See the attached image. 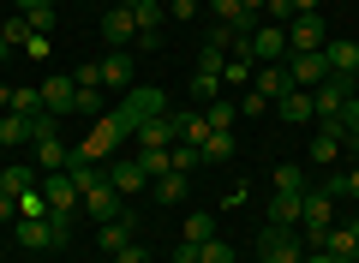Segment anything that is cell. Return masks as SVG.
<instances>
[{"label": "cell", "mask_w": 359, "mask_h": 263, "mask_svg": "<svg viewBox=\"0 0 359 263\" xmlns=\"http://www.w3.org/2000/svg\"><path fill=\"white\" fill-rule=\"evenodd\" d=\"M294 13H318V0H294Z\"/></svg>", "instance_id": "cell-51"}, {"label": "cell", "mask_w": 359, "mask_h": 263, "mask_svg": "<svg viewBox=\"0 0 359 263\" xmlns=\"http://www.w3.org/2000/svg\"><path fill=\"white\" fill-rule=\"evenodd\" d=\"M102 42L108 48H126V42H138V25H132V6L120 0V6H108V18H102Z\"/></svg>", "instance_id": "cell-13"}, {"label": "cell", "mask_w": 359, "mask_h": 263, "mask_svg": "<svg viewBox=\"0 0 359 263\" xmlns=\"http://www.w3.org/2000/svg\"><path fill=\"white\" fill-rule=\"evenodd\" d=\"M42 215H48V198H42V186L18 191V222H42Z\"/></svg>", "instance_id": "cell-31"}, {"label": "cell", "mask_w": 359, "mask_h": 263, "mask_svg": "<svg viewBox=\"0 0 359 263\" xmlns=\"http://www.w3.org/2000/svg\"><path fill=\"white\" fill-rule=\"evenodd\" d=\"M276 108H282V120H287V126H306V120H318V114H311V90H287V96L276 102Z\"/></svg>", "instance_id": "cell-21"}, {"label": "cell", "mask_w": 359, "mask_h": 263, "mask_svg": "<svg viewBox=\"0 0 359 263\" xmlns=\"http://www.w3.org/2000/svg\"><path fill=\"white\" fill-rule=\"evenodd\" d=\"M42 198H48V215H54V222L72 227V215H78V203H84V191H78L72 174H42Z\"/></svg>", "instance_id": "cell-5"}, {"label": "cell", "mask_w": 359, "mask_h": 263, "mask_svg": "<svg viewBox=\"0 0 359 263\" xmlns=\"http://www.w3.org/2000/svg\"><path fill=\"white\" fill-rule=\"evenodd\" d=\"M198 263H233V245L228 239H204L198 245Z\"/></svg>", "instance_id": "cell-38"}, {"label": "cell", "mask_w": 359, "mask_h": 263, "mask_svg": "<svg viewBox=\"0 0 359 263\" xmlns=\"http://www.w3.org/2000/svg\"><path fill=\"white\" fill-rule=\"evenodd\" d=\"M126 6H132V25H138V48H156V42H162L156 30H162L168 6H162V0H126Z\"/></svg>", "instance_id": "cell-11"}, {"label": "cell", "mask_w": 359, "mask_h": 263, "mask_svg": "<svg viewBox=\"0 0 359 263\" xmlns=\"http://www.w3.org/2000/svg\"><path fill=\"white\" fill-rule=\"evenodd\" d=\"M347 180V198H359V168H353V174H341Z\"/></svg>", "instance_id": "cell-49"}, {"label": "cell", "mask_w": 359, "mask_h": 263, "mask_svg": "<svg viewBox=\"0 0 359 263\" xmlns=\"http://www.w3.org/2000/svg\"><path fill=\"white\" fill-rule=\"evenodd\" d=\"M174 263H198V245H192V239H180V251H174Z\"/></svg>", "instance_id": "cell-47"}, {"label": "cell", "mask_w": 359, "mask_h": 263, "mask_svg": "<svg viewBox=\"0 0 359 263\" xmlns=\"http://www.w3.org/2000/svg\"><path fill=\"white\" fill-rule=\"evenodd\" d=\"M323 251H330L335 263H359V222L353 227H330V234H323Z\"/></svg>", "instance_id": "cell-18"}, {"label": "cell", "mask_w": 359, "mask_h": 263, "mask_svg": "<svg viewBox=\"0 0 359 263\" xmlns=\"http://www.w3.org/2000/svg\"><path fill=\"white\" fill-rule=\"evenodd\" d=\"M0 60H6V42H0Z\"/></svg>", "instance_id": "cell-52"}, {"label": "cell", "mask_w": 359, "mask_h": 263, "mask_svg": "<svg viewBox=\"0 0 359 263\" xmlns=\"http://www.w3.org/2000/svg\"><path fill=\"white\" fill-rule=\"evenodd\" d=\"M347 96H353V84H347V78H323V84L311 90V114H318V120H341Z\"/></svg>", "instance_id": "cell-9"}, {"label": "cell", "mask_w": 359, "mask_h": 263, "mask_svg": "<svg viewBox=\"0 0 359 263\" xmlns=\"http://www.w3.org/2000/svg\"><path fill=\"white\" fill-rule=\"evenodd\" d=\"M84 215H90L96 227L114 222V215H126V198L114 191V180H96V186H84Z\"/></svg>", "instance_id": "cell-7"}, {"label": "cell", "mask_w": 359, "mask_h": 263, "mask_svg": "<svg viewBox=\"0 0 359 263\" xmlns=\"http://www.w3.org/2000/svg\"><path fill=\"white\" fill-rule=\"evenodd\" d=\"M192 13H198V0H168V18H180V25H186Z\"/></svg>", "instance_id": "cell-44"}, {"label": "cell", "mask_w": 359, "mask_h": 263, "mask_svg": "<svg viewBox=\"0 0 359 263\" xmlns=\"http://www.w3.org/2000/svg\"><path fill=\"white\" fill-rule=\"evenodd\" d=\"M72 102H78V84H72V72H54V78H42V114H72Z\"/></svg>", "instance_id": "cell-12"}, {"label": "cell", "mask_w": 359, "mask_h": 263, "mask_svg": "<svg viewBox=\"0 0 359 263\" xmlns=\"http://www.w3.org/2000/svg\"><path fill=\"white\" fill-rule=\"evenodd\" d=\"M252 90H257V96H264V102H282L287 90H294V78H287V66H257Z\"/></svg>", "instance_id": "cell-19"}, {"label": "cell", "mask_w": 359, "mask_h": 263, "mask_svg": "<svg viewBox=\"0 0 359 263\" xmlns=\"http://www.w3.org/2000/svg\"><path fill=\"white\" fill-rule=\"evenodd\" d=\"M252 78H257V66L245 60V54H240V60H228V66H222V84H252Z\"/></svg>", "instance_id": "cell-36"}, {"label": "cell", "mask_w": 359, "mask_h": 263, "mask_svg": "<svg viewBox=\"0 0 359 263\" xmlns=\"http://www.w3.org/2000/svg\"><path fill=\"white\" fill-rule=\"evenodd\" d=\"M210 162H233V132H210L204 138V168Z\"/></svg>", "instance_id": "cell-32"}, {"label": "cell", "mask_w": 359, "mask_h": 263, "mask_svg": "<svg viewBox=\"0 0 359 263\" xmlns=\"http://www.w3.org/2000/svg\"><path fill=\"white\" fill-rule=\"evenodd\" d=\"M66 162H72V150H66V138H60V132L36 138V174H66Z\"/></svg>", "instance_id": "cell-16"}, {"label": "cell", "mask_w": 359, "mask_h": 263, "mask_svg": "<svg viewBox=\"0 0 359 263\" xmlns=\"http://www.w3.org/2000/svg\"><path fill=\"white\" fill-rule=\"evenodd\" d=\"M6 222H18V198H13V191H0V227H6Z\"/></svg>", "instance_id": "cell-45"}, {"label": "cell", "mask_w": 359, "mask_h": 263, "mask_svg": "<svg viewBox=\"0 0 359 263\" xmlns=\"http://www.w3.org/2000/svg\"><path fill=\"white\" fill-rule=\"evenodd\" d=\"M323 42H330V36H323V18L318 13H294V18H287V54H318Z\"/></svg>", "instance_id": "cell-8"}, {"label": "cell", "mask_w": 359, "mask_h": 263, "mask_svg": "<svg viewBox=\"0 0 359 263\" xmlns=\"http://www.w3.org/2000/svg\"><path fill=\"white\" fill-rule=\"evenodd\" d=\"M13 114H42V84H25V90H13Z\"/></svg>", "instance_id": "cell-35"}, {"label": "cell", "mask_w": 359, "mask_h": 263, "mask_svg": "<svg viewBox=\"0 0 359 263\" xmlns=\"http://www.w3.org/2000/svg\"><path fill=\"white\" fill-rule=\"evenodd\" d=\"M108 180H114V191H120V198H132V191H144V186H150V174H144V162H138V156H120V162H108Z\"/></svg>", "instance_id": "cell-14"}, {"label": "cell", "mask_w": 359, "mask_h": 263, "mask_svg": "<svg viewBox=\"0 0 359 263\" xmlns=\"http://www.w3.org/2000/svg\"><path fill=\"white\" fill-rule=\"evenodd\" d=\"M245 60L252 66H282L287 60V25H257L252 36H245Z\"/></svg>", "instance_id": "cell-3"}, {"label": "cell", "mask_w": 359, "mask_h": 263, "mask_svg": "<svg viewBox=\"0 0 359 263\" xmlns=\"http://www.w3.org/2000/svg\"><path fill=\"white\" fill-rule=\"evenodd\" d=\"M102 84H120V90H132V54L126 48H114L102 60Z\"/></svg>", "instance_id": "cell-23"}, {"label": "cell", "mask_w": 359, "mask_h": 263, "mask_svg": "<svg viewBox=\"0 0 359 263\" xmlns=\"http://www.w3.org/2000/svg\"><path fill=\"white\" fill-rule=\"evenodd\" d=\"M323 60H330V78L359 84V42H323Z\"/></svg>", "instance_id": "cell-15"}, {"label": "cell", "mask_w": 359, "mask_h": 263, "mask_svg": "<svg viewBox=\"0 0 359 263\" xmlns=\"http://www.w3.org/2000/svg\"><path fill=\"white\" fill-rule=\"evenodd\" d=\"M222 66H228V48H222V42H204V48H198V72L222 78Z\"/></svg>", "instance_id": "cell-33"}, {"label": "cell", "mask_w": 359, "mask_h": 263, "mask_svg": "<svg viewBox=\"0 0 359 263\" xmlns=\"http://www.w3.org/2000/svg\"><path fill=\"white\" fill-rule=\"evenodd\" d=\"M72 84H84V90H96V84H102V66H78V72H72Z\"/></svg>", "instance_id": "cell-42"}, {"label": "cell", "mask_w": 359, "mask_h": 263, "mask_svg": "<svg viewBox=\"0 0 359 263\" xmlns=\"http://www.w3.org/2000/svg\"><path fill=\"white\" fill-rule=\"evenodd\" d=\"M257 263H306V239H299V227H269L257 234Z\"/></svg>", "instance_id": "cell-2"}, {"label": "cell", "mask_w": 359, "mask_h": 263, "mask_svg": "<svg viewBox=\"0 0 359 263\" xmlns=\"http://www.w3.org/2000/svg\"><path fill=\"white\" fill-rule=\"evenodd\" d=\"M114 263H150V251H144V245H120Z\"/></svg>", "instance_id": "cell-43"}, {"label": "cell", "mask_w": 359, "mask_h": 263, "mask_svg": "<svg viewBox=\"0 0 359 263\" xmlns=\"http://www.w3.org/2000/svg\"><path fill=\"white\" fill-rule=\"evenodd\" d=\"M120 138H126V126H120L114 114H96V120H90V138L78 144L72 156H84V162H108V156L120 150Z\"/></svg>", "instance_id": "cell-4"}, {"label": "cell", "mask_w": 359, "mask_h": 263, "mask_svg": "<svg viewBox=\"0 0 359 263\" xmlns=\"http://www.w3.org/2000/svg\"><path fill=\"white\" fill-rule=\"evenodd\" d=\"M306 191H269V227H299Z\"/></svg>", "instance_id": "cell-17"}, {"label": "cell", "mask_w": 359, "mask_h": 263, "mask_svg": "<svg viewBox=\"0 0 359 263\" xmlns=\"http://www.w3.org/2000/svg\"><path fill=\"white\" fill-rule=\"evenodd\" d=\"M30 36H36V30H30V18H25V13H13L6 25H0V42H6V48H25Z\"/></svg>", "instance_id": "cell-30"}, {"label": "cell", "mask_w": 359, "mask_h": 263, "mask_svg": "<svg viewBox=\"0 0 359 263\" xmlns=\"http://www.w3.org/2000/svg\"><path fill=\"white\" fill-rule=\"evenodd\" d=\"M0 144H36V114H0Z\"/></svg>", "instance_id": "cell-20"}, {"label": "cell", "mask_w": 359, "mask_h": 263, "mask_svg": "<svg viewBox=\"0 0 359 263\" xmlns=\"http://www.w3.org/2000/svg\"><path fill=\"white\" fill-rule=\"evenodd\" d=\"M180 239H192V245H204V239H216V215L192 210V215H186V222H180Z\"/></svg>", "instance_id": "cell-25"}, {"label": "cell", "mask_w": 359, "mask_h": 263, "mask_svg": "<svg viewBox=\"0 0 359 263\" xmlns=\"http://www.w3.org/2000/svg\"><path fill=\"white\" fill-rule=\"evenodd\" d=\"M204 138H210V120L198 108H180V144H198L204 150Z\"/></svg>", "instance_id": "cell-24"}, {"label": "cell", "mask_w": 359, "mask_h": 263, "mask_svg": "<svg viewBox=\"0 0 359 263\" xmlns=\"http://www.w3.org/2000/svg\"><path fill=\"white\" fill-rule=\"evenodd\" d=\"M162 108H168V96H162L156 84H132V90H126V102H120V108H108V114L126 126V138H132V132H138L150 114H162Z\"/></svg>", "instance_id": "cell-1"}, {"label": "cell", "mask_w": 359, "mask_h": 263, "mask_svg": "<svg viewBox=\"0 0 359 263\" xmlns=\"http://www.w3.org/2000/svg\"><path fill=\"white\" fill-rule=\"evenodd\" d=\"M341 126H347V138H359V96H347V108H341ZM341 138V144H347Z\"/></svg>", "instance_id": "cell-41"}, {"label": "cell", "mask_w": 359, "mask_h": 263, "mask_svg": "<svg viewBox=\"0 0 359 263\" xmlns=\"http://www.w3.org/2000/svg\"><path fill=\"white\" fill-rule=\"evenodd\" d=\"M204 168V150L198 144H174V174H198Z\"/></svg>", "instance_id": "cell-34"}, {"label": "cell", "mask_w": 359, "mask_h": 263, "mask_svg": "<svg viewBox=\"0 0 359 263\" xmlns=\"http://www.w3.org/2000/svg\"><path fill=\"white\" fill-rule=\"evenodd\" d=\"M186 191H192V174H162L156 180V203H168V210H174Z\"/></svg>", "instance_id": "cell-27"}, {"label": "cell", "mask_w": 359, "mask_h": 263, "mask_svg": "<svg viewBox=\"0 0 359 263\" xmlns=\"http://www.w3.org/2000/svg\"><path fill=\"white\" fill-rule=\"evenodd\" d=\"M54 25H60V13H54V0H42L36 13H30V30H36V36H48Z\"/></svg>", "instance_id": "cell-39"}, {"label": "cell", "mask_w": 359, "mask_h": 263, "mask_svg": "<svg viewBox=\"0 0 359 263\" xmlns=\"http://www.w3.org/2000/svg\"><path fill=\"white\" fill-rule=\"evenodd\" d=\"M144 162V174L150 180H162V174H174V144H168V150H132Z\"/></svg>", "instance_id": "cell-29"}, {"label": "cell", "mask_w": 359, "mask_h": 263, "mask_svg": "<svg viewBox=\"0 0 359 263\" xmlns=\"http://www.w3.org/2000/svg\"><path fill=\"white\" fill-rule=\"evenodd\" d=\"M192 96H198V102H216V96H222V78H210V72H192Z\"/></svg>", "instance_id": "cell-40"}, {"label": "cell", "mask_w": 359, "mask_h": 263, "mask_svg": "<svg viewBox=\"0 0 359 263\" xmlns=\"http://www.w3.org/2000/svg\"><path fill=\"white\" fill-rule=\"evenodd\" d=\"M204 120H210V132H233V120H240V102H204Z\"/></svg>", "instance_id": "cell-26"}, {"label": "cell", "mask_w": 359, "mask_h": 263, "mask_svg": "<svg viewBox=\"0 0 359 263\" xmlns=\"http://www.w3.org/2000/svg\"><path fill=\"white\" fill-rule=\"evenodd\" d=\"M269 186H276V191H306V174H299L294 162H282V168H276V180H269Z\"/></svg>", "instance_id": "cell-37"}, {"label": "cell", "mask_w": 359, "mask_h": 263, "mask_svg": "<svg viewBox=\"0 0 359 263\" xmlns=\"http://www.w3.org/2000/svg\"><path fill=\"white\" fill-rule=\"evenodd\" d=\"M287 78H294V90H318L323 78H330V60H323V48L318 54H287Z\"/></svg>", "instance_id": "cell-10"}, {"label": "cell", "mask_w": 359, "mask_h": 263, "mask_svg": "<svg viewBox=\"0 0 359 263\" xmlns=\"http://www.w3.org/2000/svg\"><path fill=\"white\" fill-rule=\"evenodd\" d=\"M264 108H269V102L257 96V90H245V96H240V114H264Z\"/></svg>", "instance_id": "cell-46"}, {"label": "cell", "mask_w": 359, "mask_h": 263, "mask_svg": "<svg viewBox=\"0 0 359 263\" xmlns=\"http://www.w3.org/2000/svg\"><path fill=\"white\" fill-rule=\"evenodd\" d=\"M168 144H180V114H174V108L150 114V120L132 132V150H168Z\"/></svg>", "instance_id": "cell-6"}, {"label": "cell", "mask_w": 359, "mask_h": 263, "mask_svg": "<svg viewBox=\"0 0 359 263\" xmlns=\"http://www.w3.org/2000/svg\"><path fill=\"white\" fill-rule=\"evenodd\" d=\"M306 263H335V257H330V251L318 245V251H306Z\"/></svg>", "instance_id": "cell-50"}, {"label": "cell", "mask_w": 359, "mask_h": 263, "mask_svg": "<svg viewBox=\"0 0 359 263\" xmlns=\"http://www.w3.org/2000/svg\"><path fill=\"white\" fill-rule=\"evenodd\" d=\"M30 186H42V174H36V168H25V162H13L6 174H0V191H13V198H18V191H30Z\"/></svg>", "instance_id": "cell-28"}, {"label": "cell", "mask_w": 359, "mask_h": 263, "mask_svg": "<svg viewBox=\"0 0 359 263\" xmlns=\"http://www.w3.org/2000/svg\"><path fill=\"white\" fill-rule=\"evenodd\" d=\"M36 6H42V0H13V13H25V18L36 13Z\"/></svg>", "instance_id": "cell-48"}, {"label": "cell", "mask_w": 359, "mask_h": 263, "mask_svg": "<svg viewBox=\"0 0 359 263\" xmlns=\"http://www.w3.org/2000/svg\"><path fill=\"white\" fill-rule=\"evenodd\" d=\"M96 245H102L108 257H114L120 245H132V222H126V215H114V222H102V227H96Z\"/></svg>", "instance_id": "cell-22"}, {"label": "cell", "mask_w": 359, "mask_h": 263, "mask_svg": "<svg viewBox=\"0 0 359 263\" xmlns=\"http://www.w3.org/2000/svg\"><path fill=\"white\" fill-rule=\"evenodd\" d=\"M0 174H6V168H0Z\"/></svg>", "instance_id": "cell-53"}]
</instances>
